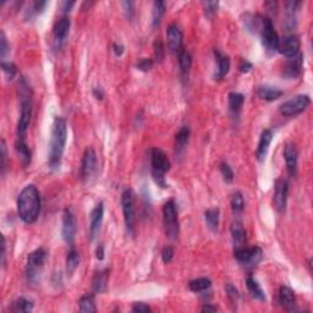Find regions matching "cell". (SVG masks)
I'll return each mask as SVG.
<instances>
[{"mask_svg": "<svg viewBox=\"0 0 313 313\" xmlns=\"http://www.w3.org/2000/svg\"><path fill=\"white\" fill-rule=\"evenodd\" d=\"M178 58H179L181 77H182V80L187 79L188 74H190L191 66H192V55H191L187 50L182 49V50L178 54Z\"/></svg>", "mask_w": 313, "mask_h": 313, "instance_id": "obj_27", "label": "cell"}, {"mask_svg": "<svg viewBox=\"0 0 313 313\" xmlns=\"http://www.w3.org/2000/svg\"><path fill=\"white\" fill-rule=\"evenodd\" d=\"M154 61L149 58H141L138 61H137L136 67L139 70V71L147 72L153 67Z\"/></svg>", "mask_w": 313, "mask_h": 313, "instance_id": "obj_43", "label": "cell"}, {"mask_svg": "<svg viewBox=\"0 0 313 313\" xmlns=\"http://www.w3.org/2000/svg\"><path fill=\"white\" fill-rule=\"evenodd\" d=\"M80 261H81L80 253L77 252L75 248H71V250L67 252L66 256V273L69 274V275H71V274L76 270L77 267L80 266Z\"/></svg>", "mask_w": 313, "mask_h": 313, "instance_id": "obj_32", "label": "cell"}, {"mask_svg": "<svg viewBox=\"0 0 313 313\" xmlns=\"http://www.w3.org/2000/svg\"><path fill=\"white\" fill-rule=\"evenodd\" d=\"M168 45H169L170 50L175 54H179L182 50V38L183 35L179 28V26L172 23L168 27Z\"/></svg>", "mask_w": 313, "mask_h": 313, "instance_id": "obj_18", "label": "cell"}, {"mask_svg": "<svg viewBox=\"0 0 313 313\" xmlns=\"http://www.w3.org/2000/svg\"><path fill=\"white\" fill-rule=\"evenodd\" d=\"M121 208H123L126 232L129 235H134L136 211H134V193L131 188L124 190L123 195H121Z\"/></svg>", "mask_w": 313, "mask_h": 313, "instance_id": "obj_8", "label": "cell"}, {"mask_svg": "<svg viewBox=\"0 0 313 313\" xmlns=\"http://www.w3.org/2000/svg\"><path fill=\"white\" fill-rule=\"evenodd\" d=\"M33 307H35V304H33L32 300L26 299V297H20L14 302L12 310L15 312H31L33 311Z\"/></svg>", "mask_w": 313, "mask_h": 313, "instance_id": "obj_36", "label": "cell"}, {"mask_svg": "<svg viewBox=\"0 0 313 313\" xmlns=\"http://www.w3.org/2000/svg\"><path fill=\"white\" fill-rule=\"evenodd\" d=\"M103 218H104V203L98 202L94 208L92 209L89 216V239L93 240L99 232L102 226Z\"/></svg>", "mask_w": 313, "mask_h": 313, "instance_id": "obj_15", "label": "cell"}, {"mask_svg": "<svg viewBox=\"0 0 313 313\" xmlns=\"http://www.w3.org/2000/svg\"><path fill=\"white\" fill-rule=\"evenodd\" d=\"M19 90L21 112H20L19 123H17L16 139H25L28 126H30L31 123V118H32V90H31L28 82L23 77L19 82Z\"/></svg>", "mask_w": 313, "mask_h": 313, "instance_id": "obj_3", "label": "cell"}, {"mask_svg": "<svg viewBox=\"0 0 313 313\" xmlns=\"http://www.w3.org/2000/svg\"><path fill=\"white\" fill-rule=\"evenodd\" d=\"M104 255H105V251H104V246L102 244H99L95 248V258L98 261H103L104 260Z\"/></svg>", "mask_w": 313, "mask_h": 313, "instance_id": "obj_51", "label": "cell"}, {"mask_svg": "<svg viewBox=\"0 0 313 313\" xmlns=\"http://www.w3.org/2000/svg\"><path fill=\"white\" fill-rule=\"evenodd\" d=\"M67 139V123L64 118L56 116L51 126L50 142H49L48 165L51 170L60 168L63 154L65 152Z\"/></svg>", "mask_w": 313, "mask_h": 313, "instance_id": "obj_1", "label": "cell"}, {"mask_svg": "<svg viewBox=\"0 0 313 313\" xmlns=\"http://www.w3.org/2000/svg\"><path fill=\"white\" fill-rule=\"evenodd\" d=\"M204 219L209 230L217 231L219 226V221H221V211L219 208H209L204 212Z\"/></svg>", "mask_w": 313, "mask_h": 313, "instance_id": "obj_31", "label": "cell"}, {"mask_svg": "<svg viewBox=\"0 0 313 313\" xmlns=\"http://www.w3.org/2000/svg\"><path fill=\"white\" fill-rule=\"evenodd\" d=\"M10 51V45H7L6 37H5L4 32H1V36H0V56H1L2 61H4L5 56L7 55V53Z\"/></svg>", "mask_w": 313, "mask_h": 313, "instance_id": "obj_45", "label": "cell"}, {"mask_svg": "<svg viewBox=\"0 0 313 313\" xmlns=\"http://www.w3.org/2000/svg\"><path fill=\"white\" fill-rule=\"evenodd\" d=\"M284 158L286 163V170H288L290 177H295L297 173V159H299V153L294 144H286L284 148Z\"/></svg>", "mask_w": 313, "mask_h": 313, "instance_id": "obj_19", "label": "cell"}, {"mask_svg": "<svg viewBox=\"0 0 313 313\" xmlns=\"http://www.w3.org/2000/svg\"><path fill=\"white\" fill-rule=\"evenodd\" d=\"M235 258L237 262L245 267H255L262 261L263 251L258 246L253 247H241L239 250L234 251Z\"/></svg>", "mask_w": 313, "mask_h": 313, "instance_id": "obj_10", "label": "cell"}, {"mask_svg": "<svg viewBox=\"0 0 313 313\" xmlns=\"http://www.w3.org/2000/svg\"><path fill=\"white\" fill-rule=\"evenodd\" d=\"M310 104H311V98L309 95L299 94L284 102L279 108V110H280L281 115L284 116H295L305 112Z\"/></svg>", "mask_w": 313, "mask_h": 313, "instance_id": "obj_9", "label": "cell"}, {"mask_svg": "<svg viewBox=\"0 0 313 313\" xmlns=\"http://www.w3.org/2000/svg\"><path fill=\"white\" fill-rule=\"evenodd\" d=\"M124 7V12H125L126 17L129 20H133L134 16V1H123L121 2Z\"/></svg>", "mask_w": 313, "mask_h": 313, "instance_id": "obj_47", "label": "cell"}, {"mask_svg": "<svg viewBox=\"0 0 313 313\" xmlns=\"http://www.w3.org/2000/svg\"><path fill=\"white\" fill-rule=\"evenodd\" d=\"M214 55H216L217 60V72L214 75V80L217 81H221L227 75L230 70V59L227 55L222 54L218 49L214 50Z\"/></svg>", "mask_w": 313, "mask_h": 313, "instance_id": "obj_22", "label": "cell"}, {"mask_svg": "<svg viewBox=\"0 0 313 313\" xmlns=\"http://www.w3.org/2000/svg\"><path fill=\"white\" fill-rule=\"evenodd\" d=\"M174 248H173L172 246H167L163 248L162 251V260L163 262L165 263V265H168V263H170L173 261V258H174Z\"/></svg>", "mask_w": 313, "mask_h": 313, "instance_id": "obj_46", "label": "cell"}, {"mask_svg": "<svg viewBox=\"0 0 313 313\" xmlns=\"http://www.w3.org/2000/svg\"><path fill=\"white\" fill-rule=\"evenodd\" d=\"M92 92H93V95H94L95 99L103 100V98H104V90L100 89V87H94Z\"/></svg>", "mask_w": 313, "mask_h": 313, "instance_id": "obj_53", "label": "cell"}, {"mask_svg": "<svg viewBox=\"0 0 313 313\" xmlns=\"http://www.w3.org/2000/svg\"><path fill=\"white\" fill-rule=\"evenodd\" d=\"M153 49H154V58H156V61L157 63H162L165 55L164 45H163L162 41L157 40L153 45Z\"/></svg>", "mask_w": 313, "mask_h": 313, "instance_id": "obj_41", "label": "cell"}, {"mask_svg": "<svg viewBox=\"0 0 313 313\" xmlns=\"http://www.w3.org/2000/svg\"><path fill=\"white\" fill-rule=\"evenodd\" d=\"M131 311L137 312V313H147V312H151L152 310L148 305L143 304V302H136V304H134L133 307H131Z\"/></svg>", "mask_w": 313, "mask_h": 313, "instance_id": "obj_49", "label": "cell"}, {"mask_svg": "<svg viewBox=\"0 0 313 313\" xmlns=\"http://www.w3.org/2000/svg\"><path fill=\"white\" fill-rule=\"evenodd\" d=\"M98 170V159L95 151L92 147H87L85 149L84 157H82L81 163V178L82 180L89 181L97 174Z\"/></svg>", "mask_w": 313, "mask_h": 313, "instance_id": "obj_11", "label": "cell"}, {"mask_svg": "<svg viewBox=\"0 0 313 313\" xmlns=\"http://www.w3.org/2000/svg\"><path fill=\"white\" fill-rule=\"evenodd\" d=\"M302 69H304V55L299 53L296 56L288 59L283 69V76L290 80L296 79L301 75Z\"/></svg>", "mask_w": 313, "mask_h": 313, "instance_id": "obj_16", "label": "cell"}, {"mask_svg": "<svg viewBox=\"0 0 313 313\" xmlns=\"http://www.w3.org/2000/svg\"><path fill=\"white\" fill-rule=\"evenodd\" d=\"M300 46H301V41H300L299 36L290 35L279 40L278 51L281 55L289 59L296 56L300 53Z\"/></svg>", "mask_w": 313, "mask_h": 313, "instance_id": "obj_14", "label": "cell"}, {"mask_svg": "<svg viewBox=\"0 0 313 313\" xmlns=\"http://www.w3.org/2000/svg\"><path fill=\"white\" fill-rule=\"evenodd\" d=\"M271 139H273V133L270 130H268V129L261 134L257 151H256V157H257L258 162H265L269 151V146L271 143Z\"/></svg>", "mask_w": 313, "mask_h": 313, "instance_id": "obj_21", "label": "cell"}, {"mask_svg": "<svg viewBox=\"0 0 313 313\" xmlns=\"http://www.w3.org/2000/svg\"><path fill=\"white\" fill-rule=\"evenodd\" d=\"M163 224L165 235L170 240H175L179 235V216L178 207L174 200H169L163 206Z\"/></svg>", "mask_w": 313, "mask_h": 313, "instance_id": "obj_5", "label": "cell"}, {"mask_svg": "<svg viewBox=\"0 0 313 313\" xmlns=\"http://www.w3.org/2000/svg\"><path fill=\"white\" fill-rule=\"evenodd\" d=\"M75 5V2L74 1H71V2H69V1H65V2H63V11L65 12V14H67V12H70V10L72 9V6H74Z\"/></svg>", "mask_w": 313, "mask_h": 313, "instance_id": "obj_55", "label": "cell"}, {"mask_svg": "<svg viewBox=\"0 0 313 313\" xmlns=\"http://www.w3.org/2000/svg\"><path fill=\"white\" fill-rule=\"evenodd\" d=\"M77 232V221L74 212L70 208H65L63 212V226H61V235L66 244L72 245L75 241Z\"/></svg>", "mask_w": 313, "mask_h": 313, "instance_id": "obj_12", "label": "cell"}, {"mask_svg": "<svg viewBox=\"0 0 313 313\" xmlns=\"http://www.w3.org/2000/svg\"><path fill=\"white\" fill-rule=\"evenodd\" d=\"M246 286L247 290L251 294V296L253 299L258 300V301H266V294L263 291V289L261 288V285L258 284V281L256 280L253 276H247L246 279Z\"/></svg>", "mask_w": 313, "mask_h": 313, "instance_id": "obj_28", "label": "cell"}, {"mask_svg": "<svg viewBox=\"0 0 313 313\" xmlns=\"http://www.w3.org/2000/svg\"><path fill=\"white\" fill-rule=\"evenodd\" d=\"M1 69L7 81H11V80L16 76L17 67L14 63H11V61H1Z\"/></svg>", "mask_w": 313, "mask_h": 313, "instance_id": "obj_38", "label": "cell"}, {"mask_svg": "<svg viewBox=\"0 0 313 313\" xmlns=\"http://www.w3.org/2000/svg\"><path fill=\"white\" fill-rule=\"evenodd\" d=\"M190 134L191 130L188 126H182L175 134V153L177 156H181L183 153L188 143V139H190Z\"/></svg>", "mask_w": 313, "mask_h": 313, "instance_id": "obj_26", "label": "cell"}, {"mask_svg": "<svg viewBox=\"0 0 313 313\" xmlns=\"http://www.w3.org/2000/svg\"><path fill=\"white\" fill-rule=\"evenodd\" d=\"M5 256H6V241L5 237L1 236V266H5Z\"/></svg>", "mask_w": 313, "mask_h": 313, "instance_id": "obj_54", "label": "cell"}, {"mask_svg": "<svg viewBox=\"0 0 313 313\" xmlns=\"http://www.w3.org/2000/svg\"><path fill=\"white\" fill-rule=\"evenodd\" d=\"M70 27H71V20L67 15H64L60 20L56 21L53 28V36L55 43L60 46L66 41L67 36L70 33Z\"/></svg>", "mask_w": 313, "mask_h": 313, "instance_id": "obj_17", "label": "cell"}, {"mask_svg": "<svg viewBox=\"0 0 313 313\" xmlns=\"http://www.w3.org/2000/svg\"><path fill=\"white\" fill-rule=\"evenodd\" d=\"M221 173L225 182H232V180H234V172H232L231 167L226 162L221 163Z\"/></svg>", "mask_w": 313, "mask_h": 313, "instance_id": "obj_40", "label": "cell"}, {"mask_svg": "<svg viewBox=\"0 0 313 313\" xmlns=\"http://www.w3.org/2000/svg\"><path fill=\"white\" fill-rule=\"evenodd\" d=\"M261 38H262V45L265 46L266 51L269 55L276 53L278 51V45H279V36L276 33L275 28H274L273 22L269 17H263L262 16V22H261V28H260Z\"/></svg>", "mask_w": 313, "mask_h": 313, "instance_id": "obj_7", "label": "cell"}, {"mask_svg": "<svg viewBox=\"0 0 313 313\" xmlns=\"http://www.w3.org/2000/svg\"><path fill=\"white\" fill-rule=\"evenodd\" d=\"M202 312H216L217 311V307L216 306H212V305H204L203 307L201 309Z\"/></svg>", "mask_w": 313, "mask_h": 313, "instance_id": "obj_56", "label": "cell"}, {"mask_svg": "<svg viewBox=\"0 0 313 313\" xmlns=\"http://www.w3.org/2000/svg\"><path fill=\"white\" fill-rule=\"evenodd\" d=\"M289 185L284 179H278L275 181L274 186V197L273 206L279 213H283L286 208V202H288Z\"/></svg>", "mask_w": 313, "mask_h": 313, "instance_id": "obj_13", "label": "cell"}, {"mask_svg": "<svg viewBox=\"0 0 313 313\" xmlns=\"http://www.w3.org/2000/svg\"><path fill=\"white\" fill-rule=\"evenodd\" d=\"M108 280H109V269H103V270H98L97 273L93 275L92 279V290L95 294H100L107 290Z\"/></svg>", "mask_w": 313, "mask_h": 313, "instance_id": "obj_25", "label": "cell"}, {"mask_svg": "<svg viewBox=\"0 0 313 313\" xmlns=\"http://www.w3.org/2000/svg\"><path fill=\"white\" fill-rule=\"evenodd\" d=\"M230 232H231L232 244H234V251L244 247L245 242H246V230L242 226V224L240 222L232 223L231 227H230Z\"/></svg>", "mask_w": 313, "mask_h": 313, "instance_id": "obj_23", "label": "cell"}, {"mask_svg": "<svg viewBox=\"0 0 313 313\" xmlns=\"http://www.w3.org/2000/svg\"><path fill=\"white\" fill-rule=\"evenodd\" d=\"M212 286V281L208 278H198L188 283V288L193 292H204Z\"/></svg>", "mask_w": 313, "mask_h": 313, "instance_id": "obj_34", "label": "cell"}, {"mask_svg": "<svg viewBox=\"0 0 313 313\" xmlns=\"http://www.w3.org/2000/svg\"><path fill=\"white\" fill-rule=\"evenodd\" d=\"M80 305V311L85 312V313H89V312H95L97 311V307H95V302H94V296L93 295H85L80 299L79 301Z\"/></svg>", "mask_w": 313, "mask_h": 313, "instance_id": "obj_35", "label": "cell"}, {"mask_svg": "<svg viewBox=\"0 0 313 313\" xmlns=\"http://www.w3.org/2000/svg\"><path fill=\"white\" fill-rule=\"evenodd\" d=\"M245 97L244 94L239 92H230L227 95V105H229V112L234 118H237L241 113L242 107H244Z\"/></svg>", "mask_w": 313, "mask_h": 313, "instance_id": "obj_24", "label": "cell"}, {"mask_svg": "<svg viewBox=\"0 0 313 313\" xmlns=\"http://www.w3.org/2000/svg\"><path fill=\"white\" fill-rule=\"evenodd\" d=\"M253 69V65L250 63L248 60H241V63H240L239 65V70L240 72H242V74H247V72H250L251 70Z\"/></svg>", "mask_w": 313, "mask_h": 313, "instance_id": "obj_50", "label": "cell"}, {"mask_svg": "<svg viewBox=\"0 0 313 313\" xmlns=\"http://www.w3.org/2000/svg\"><path fill=\"white\" fill-rule=\"evenodd\" d=\"M6 160H7V151H6V143H5L4 139H1V174H5V170H6Z\"/></svg>", "mask_w": 313, "mask_h": 313, "instance_id": "obj_48", "label": "cell"}, {"mask_svg": "<svg viewBox=\"0 0 313 313\" xmlns=\"http://www.w3.org/2000/svg\"><path fill=\"white\" fill-rule=\"evenodd\" d=\"M245 208V200L244 196L241 195V192H235L231 197V209L234 212V214L239 216Z\"/></svg>", "mask_w": 313, "mask_h": 313, "instance_id": "obj_37", "label": "cell"}, {"mask_svg": "<svg viewBox=\"0 0 313 313\" xmlns=\"http://www.w3.org/2000/svg\"><path fill=\"white\" fill-rule=\"evenodd\" d=\"M15 147H16V152L20 156L23 167H28L31 164V160H32V153H31V149L28 148L25 139H16Z\"/></svg>", "mask_w": 313, "mask_h": 313, "instance_id": "obj_29", "label": "cell"}, {"mask_svg": "<svg viewBox=\"0 0 313 313\" xmlns=\"http://www.w3.org/2000/svg\"><path fill=\"white\" fill-rule=\"evenodd\" d=\"M151 165H152V177L154 182L162 188H167L168 183L165 181V173H168L172 167L169 157L165 152L159 148L151 149Z\"/></svg>", "mask_w": 313, "mask_h": 313, "instance_id": "obj_4", "label": "cell"}, {"mask_svg": "<svg viewBox=\"0 0 313 313\" xmlns=\"http://www.w3.org/2000/svg\"><path fill=\"white\" fill-rule=\"evenodd\" d=\"M203 5H204V12H206V15L209 17V19H212V17H213L214 15L217 14L219 2L218 1H207V2H203Z\"/></svg>", "mask_w": 313, "mask_h": 313, "instance_id": "obj_42", "label": "cell"}, {"mask_svg": "<svg viewBox=\"0 0 313 313\" xmlns=\"http://www.w3.org/2000/svg\"><path fill=\"white\" fill-rule=\"evenodd\" d=\"M165 2L164 1H156L153 4V11H152V26L153 28H157L162 22L163 17L165 14Z\"/></svg>", "mask_w": 313, "mask_h": 313, "instance_id": "obj_33", "label": "cell"}, {"mask_svg": "<svg viewBox=\"0 0 313 313\" xmlns=\"http://www.w3.org/2000/svg\"><path fill=\"white\" fill-rule=\"evenodd\" d=\"M46 6V1H35L32 2V6H31V9L27 11V17L26 19H32L35 15H38L41 14V12H43V10L45 9Z\"/></svg>", "mask_w": 313, "mask_h": 313, "instance_id": "obj_39", "label": "cell"}, {"mask_svg": "<svg viewBox=\"0 0 313 313\" xmlns=\"http://www.w3.org/2000/svg\"><path fill=\"white\" fill-rule=\"evenodd\" d=\"M46 251L45 248H37L31 252L27 257V266H26V275L31 283H38L41 279L43 267L46 261Z\"/></svg>", "mask_w": 313, "mask_h": 313, "instance_id": "obj_6", "label": "cell"}, {"mask_svg": "<svg viewBox=\"0 0 313 313\" xmlns=\"http://www.w3.org/2000/svg\"><path fill=\"white\" fill-rule=\"evenodd\" d=\"M41 193L35 185H27L22 188L17 197V214L26 224L37 222L41 213Z\"/></svg>", "mask_w": 313, "mask_h": 313, "instance_id": "obj_2", "label": "cell"}, {"mask_svg": "<svg viewBox=\"0 0 313 313\" xmlns=\"http://www.w3.org/2000/svg\"><path fill=\"white\" fill-rule=\"evenodd\" d=\"M225 290H226L227 292V297L230 299V301H231L234 305H236L240 299V294H239V291H237V289L235 288V286H232L231 284H226Z\"/></svg>", "mask_w": 313, "mask_h": 313, "instance_id": "obj_44", "label": "cell"}, {"mask_svg": "<svg viewBox=\"0 0 313 313\" xmlns=\"http://www.w3.org/2000/svg\"><path fill=\"white\" fill-rule=\"evenodd\" d=\"M113 51L115 54V56H121L124 54V51H125V48H124V45H119V43H114Z\"/></svg>", "mask_w": 313, "mask_h": 313, "instance_id": "obj_52", "label": "cell"}, {"mask_svg": "<svg viewBox=\"0 0 313 313\" xmlns=\"http://www.w3.org/2000/svg\"><path fill=\"white\" fill-rule=\"evenodd\" d=\"M279 304L285 311H294L296 306V297L291 288L284 285L279 289Z\"/></svg>", "mask_w": 313, "mask_h": 313, "instance_id": "obj_20", "label": "cell"}, {"mask_svg": "<svg viewBox=\"0 0 313 313\" xmlns=\"http://www.w3.org/2000/svg\"><path fill=\"white\" fill-rule=\"evenodd\" d=\"M283 95V90L271 86H261L258 89V97L267 102H274Z\"/></svg>", "mask_w": 313, "mask_h": 313, "instance_id": "obj_30", "label": "cell"}]
</instances>
